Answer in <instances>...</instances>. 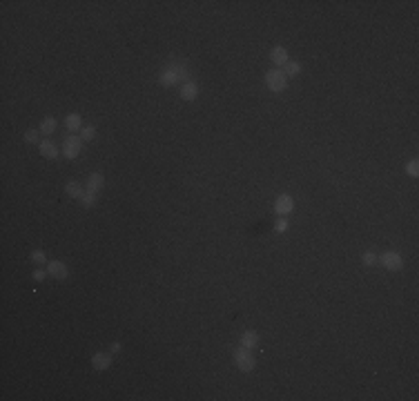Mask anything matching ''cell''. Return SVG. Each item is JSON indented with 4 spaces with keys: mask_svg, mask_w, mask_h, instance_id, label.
Segmentation results:
<instances>
[{
    "mask_svg": "<svg viewBox=\"0 0 419 401\" xmlns=\"http://www.w3.org/2000/svg\"><path fill=\"white\" fill-rule=\"evenodd\" d=\"M301 69H304V65H301V63H297V61H288L286 65H283V74H286V78L299 76V74H301Z\"/></svg>",
    "mask_w": 419,
    "mask_h": 401,
    "instance_id": "cell-16",
    "label": "cell"
},
{
    "mask_svg": "<svg viewBox=\"0 0 419 401\" xmlns=\"http://www.w3.org/2000/svg\"><path fill=\"white\" fill-rule=\"evenodd\" d=\"M65 190H67V196H72V198H83V194H85L83 185H81V183H76V181H69Z\"/></svg>",
    "mask_w": 419,
    "mask_h": 401,
    "instance_id": "cell-17",
    "label": "cell"
},
{
    "mask_svg": "<svg viewBox=\"0 0 419 401\" xmlns=\"http://www.w3.org/2000/svg\"><path fill=\"white\" fill-rule=\"evenodd\" d=\"M232 357H234V363H237V368L241 370V372H252L254 366H257V359H254L252 350L245 346H239Z\"/></svg>",
    "mask_w": 419,
    "mask_h": 401,
    "instance_id": "cell-2",
    "label": "cell"
},
{
    "mask_svg": "<svg viewBox=\"0 0 419 401\" xmlns=\"http://www.w3.org/2000/svg\"><path fill=\"white\" fill-rule=\"evenodd\" d=\"M112 361H114L112 352H96L94 357H92V368L103 372V370H107L112 366Z\"/></svg>",
    "mask_w": 419,
    "mask_h": 401,
    "instance_id": "cell-8",
    "label": "cell"
},
{
    "mask_svg": "<svg viewBox=\"0 0 419 401\" xmlns=\"http://www.w3.org/2000/svg\"><path fill=\"white\" fill-rule=\"evenodd\" d=\"M286 230H288V221L283 219V216H279V221L274 223V232H276V234H283Z\"/></svg>",
    "mask_w": 419,
    "mask_h": 401,
    "instance_id": "cell-24",
    "label": "cell"
},
{
    "mask_svg": "<svg viewBox=\"0 0 419 401\" xmlns=\"http://www.w3.org/2000/svg\"><path fill=\"white\" fill-rule=\"evenodd\" d=\"M103 185H105V176L100 172H94L87 178V192H92V194H98L103 190Z\"/></svg>",
    "mask_w": 419,
    "mask_h": 401,
    "instance_id": "cell-13",
    "label": "cell"
},
{
    "mask_svg": "<svg viewBox=\"0 0 419 401\" xmlns=\"http://www.w3.org/2000/svg\"><path fill=\"white\" fill-rule=\"evenodd\" d=\"M241 346L250 348V350H254V348L259 346V332L257 330H245V332H241Z\"/></svg>",
    "mask_w": 419,
    "mask_h": 401,
    "instance_id": "cell-12",
    "label": "cell"
},
{
    "mask_svg": "<svg viewBox=\"0 0 419 401\" xmlns=\"http://www.w3.org/2000/svg\"><path fill=\"white\" fill-rule=\"evenodd\" d=\"M94 136H96V127L94 125H85L83 132H81V138H83V141H92Z\"/></svg>",
    "mask_w": 419,
    "mask_h": 401,
    "instance_id": "cell-22",
    "label": "cell"
},
{
    "mask_svg": "<svg viewBox=\"0 0 419 401\" xmlns=\"http://www.w3.org/2000/svg\"><path fill=\"white\" fill-rule=\"evenodd\" d=\"M274 212L279 216H288L294 212V198L290 196V194H281V196H276L274 201Z\"/></svg>",
    "mask_w": 419,
    "mask_h": 401,
    "instance_id": "cell-6",
    "label": "cell"
},
{
    "mask_svg": "<svg viewBox=\"0 0 419 401\" xmlns=\"http://www.w3.org/2000/svg\"><path fill=\"white\" fill-rule=\"evenodd\" d=\"M38 149H40V154H43L45 159H49V160H56V159H58V154H61V149H58V145H56L54 141H49V138H45V141H40Z\"/></svg>",
    "mask_w": 419,
    "mask_h": 401,
    "instance_id": "cell-9",
    "label": "cell"
},
{
    "mask_svg": "<svg viewBox=\"0 0 419 401\" xmlns=\"http://www.w3.org/2000/svg\"><path fill=\"white\" fill-rule=\"evenodd\" d=\"M181 98L183 100H188V103H192V100H196V96H199V85L194 80H188V82H183L181 85Z\"/></svg>",
    "mask_w": 419,
    "mask_h": 401,
    "instance_id": "cell-11",
    "label": "cell"
},
{
    "mask_svg": "<svg viewBox=\"0 0 419 401\" xmlns=\"http://www.w3.org/2000/svg\"><path fill=\"white\" fill-rule=\"evenodd\" d=\"M377 263H381L388 272H399L403 268V257L399 252H395V250H388V252L377 257Z\"/></svg>",
    "mask_w": 419,
    "mask_h": 401,
    "instance_id": "cell-4",
    "label": "cell"
},
{
    "mask_svg": "<svg viewBox=\"0 0 419 401\" xmlns=\"http://www.w3.org/2000/svg\"><path fill=\"white\" fill-rule=\"evenodd\" d=\"M361 263H364V265H375L377 263V254L370 252V250H368V252H364V254H361Z\"/></svg>",
    "mask_w": 419,
    "mask_h": 401,
    "instance_id": "cell-23",
    "label": "cell"
},
{
    "mask_svg": "<svg viewBox=\"0 0 419 401\" xmlns=\"http://www.w3.org/2000/svg\"><path fill=\"white\" fill-rule=\"evenodd\" d=\"M32 261L36 265H43V263H47V254H45L43 250H33V252H32Z\"/></svg>",
    "mask_w": 419,
    "mask_h": 401,
    "instance_id": "cell-21",
    "label": "cell"
},
{
    "mask_svg": "<svg viewBox=\"0 0 419 401\" xmlns=\"http://www.w3.org/2000/svg\"><path fill=\"white\" fill-rule=\"evenodd\" d=\"M83 138L81 136H65V141H63V154H65V159L74 160L78 154H81V149H83Z\"/></svg>",
    "mask_w": 419,
    "mask_h": 401,
    "instance_id": "cell-5",
    "label": "cell"
},
{
    "mask_svg": "<svg viewBox=\"0 0 419 401\" xmlns=\"http://www.w3.org/2000/svg\"><path fill=\"white\" fill-rule=\"evenodd\" d=\"M406 172H408V176L417 178V176H419V160H417V159L408 160V163H406Z\"/></svg>",
    "mask_w": 419,
    "mask_h": 401,
    "instance_id": "cell-18",
    "label": "cell"
},
{
    "mask_svg": "<svg viewBox=\"0 0 419 401\" xmlns=\"http://www.w3.org/2000/svg\"><path fill=\"white\" fill-rule=\"evenodd\" d=\"M270 61L274 63V67L276 69H281L283 65H286L290 58H288V49L286 47H281V45H276V47H272V51H270Z\"/></svg>",
    "mask_w": 419,
    "mask_h": 401,
    "instance_id": "cell-10",
    "label": "cell"
},
{
    "mask_svg": "<svg viewBox=\"0 0 419 401\" xmlns=\"http://www.w3.org/2000/svg\"><path fill=\"white\" fill-rule=\"evenodd\" d=\"M56 127H58V121H56L54 116H45L43 121H40V134H45V136H51V134L56 132Z\"/></svg>",
    "mask_w": 419,
    "mask_h": 401,
    "instance_id": "cell-14",
    "label": "cell"
},
{
    "mask_svg": "<svg viewBox=\"0 0 419 401\" xmlns=\"http://www.w3.org/2000/svg\"><path fill=\"white\" fill-rule=\"evenodd\" d=\"M265 85H268V89L274 94H281L283 89L288 87V78L286 74H283V69H270V72H265Z\"/></svg>",
    "mask_w": 419,
    "mask_h": 401,
    "instance_id": "cell-3",
    "label": "cell"
},
{
    "mask_svg": "<svg viewBox=\"0 0 419 401\" xmlns=\"http://www.w3.org/2000/svg\"><path fill=\"white\" fill-rule=\"evenodd\" d=\"M65 127L69 129V132H76V129H83V116L81 114H69V116H65Z\"/></svg>",
    "mask_w": 419,
    "mask_h": 401,
    "instance_id": "cell-15",
    "label": "cell"
},
{
    "mask_svg": "<svg viewBox=\"0 0 419 401\" xmlns=\"http://www.w3.org/2000/svg\"><path fill=\"white\" fill-rule=\"evenodd\" d=\"M156 80H159L161 87H174V85H178V82H188L190 80V67H188V63H183V61L167 63V65L159 72Z\"/></svg>",
    "mask_w": 419,
    "mask_h": 401,
    "instance_id": "cell-1",
    "label": "cell"
},
{
    "mask_svg": "<svg viewBox=\"0 0 419 401\" xmlns=\"http://www.w3.org/2000/svg\"><path fill=\"white\" fill-rule=\"evenodd\" d=\"M47 272H49L51 279H58V281H65L69 276V268H67L65 261H49L47 263Z\"/></svg>",
    "mask_w": 419,
    "mask_h": 401,
    "instance_id": "cell-7",
    "label": "cell"
},
{
    "mask_svg": "<svg viewBox=\"0 0 419 401\" xmlns=\"http://www.w3.org/2000/svg\"><path fill=\"white\" fill-rule=\"evenodd\" d=\"M121 348H123L121 341H114V343L110 346V352H112V354H116V352H121Z\"/></svg>",
    "mask_w": 419,
    "mask_h": 401,
    "instance_id": "cell-26",
    "label": "cell"
},
{
    "mask_svg": "<svg viewBox=\"0 0 419 401\" xmlns=\"http://www.w3.org/2000/svg\"><path fill=\"white\" fill-rule=\"evenodd\" d=\"M81 205H83V208H94V205H96V194L85 192L83 198H81Z\"/></svg>",
    "mask_w": 419,
    "mask_h": 401,
    "instance_id": "cell-19",
    "label": "cell"
},
{
    "mask_svg": "<svg viewBox=\"0 0 419 401\" xmlns=\"http://www.w3.org/2000/svg\"><path fill=\"white\" fill-rule=\"evenodd\" d=\"M38 136H40V129H27L25 132V143H29V145L38 143Z\"/></svg>",
    "mask_w": 419,
    "mask_h": 401,
    "instance_id": "cell-20",
    "label": "cell"
},
{
    "mask_svg": "<svg viewBox=\"0 0 419 401\" xmlns=\"http://www.w3.org/2000/svg\"><path fill=\"white\" fill-rule=\"evenodd\" d=\"M47 274H49L47 270L36 268V270H33V274H32V276H33V281H38V283H40V281H45V276H47Z\"/></svg>",
    "mask_w": 419,
    "mask_h": 401,
    "instance_id": "cell-25",
    "label": "cell"
}]
</instances>
